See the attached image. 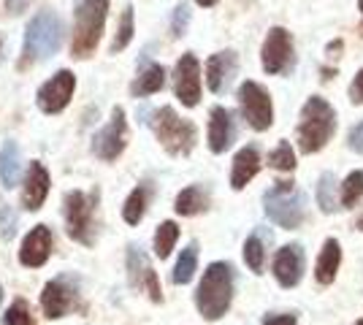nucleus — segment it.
<instances>
[{"mask_svg": "<svg viewBox=\"0 0 363 325\" xmlns=\"http://www.w3.org/2000/svg\"><path fill=\"white\" fill-rule=\"evenodd\" d=\"M62 44V25L60 16L55 11H38L30 19L28 30H25V44H22V57H19V68H30L38 60H46L49 55H55Z\"/></svg>", "mask_w": 363, "mask_h": 325, "instance_id": "f257e3e1", "label": "nucleus"}, {"mask_svg": "<svg viewBox=\"0 0 363 325\" xmlns=\"http://www.w3.org/2000/svg\"><path fill=\"white\" fill-rule=\"evenodd\" d=\"M108 0H76L74 8V38H71V55L76 60H87L106 25Z\"/></svg>", "mask_w": 363, "mask_h": 325, "instance_id": "f03ea898", "label": "nucleus"}, {"mask_svg": "<svg viewBox=\"0 0 363 325\" xmlns=\"http://www.w3.org/2000/svg\"><path fill=\"white\" fill-rule=\"evenodd\" d=\"M233 298V268L228 263H212L198 285L196 304L206 320H220Z\"/></svg>", "mask_w": 363, "mask_h": 325, "instance_id": "7ed1b4c3", "label": "nucleus"}, {"mask_svg": "<svg viewBox=\"0 0 363 325\" xmlns=\"http://www.w3.org/2000/svg\"><path fill=\"white\" fill-rule=\"evenodd\" d=\"M336 130V114L323 98H309L301 108V120H298V147L303 155L320 152Z\"/></svg>", "mask_w": 363, "mask_h": 325, "instance_id": "20e7f679", "label": "nucleus"}, {"mask_svg": "<svg viewBox=\"0 0 363 325\" xmlns=\"http://www.w3.org/2000/svg\"><path fill=\"white\" fill-rule=\"evenodd\" d=\"M263 203H266V215L285 231L301 228V222L306 219V198L293 182H277L263 195Z\"/></svg>", "mask_w": 363, "mask_h": 325, "instance_id": "39448f33", "label": "nucleus"}, {"mask_svg": "<svg viewBox=\"0 0 363 325\" xmlns=\"http://www.w3.org/2000/svg\"><path fill=\"white\" fill-rule=\"evenodd\" d=\"M152 127H155L160 144L166 147L168 155H187L193 149V144H196V127L179 120V114L171 106H163L160 111H155Z\"/></svg>", "mask_w": 363, "mask_h": 325, "instance_id": "423d86ee", "label": "nucleus"}, {"mask_svg": "<svg viewBox=\"0 0 363 325\" xmlns=\"http://www.w3.org/2000/svg\"><path fill=\"white\" fill-rule=\"evenodd\" d=\"M95 201L98 193H82L74 190L65 195V225H68V236L79 241V244H92V212H95Z\"/></svg>", "mask_w": 363, "mask_h": 325, "instance_id": "0eeeda50", "label": "nucleus"}, {"mask_svg": "<svg viewBox=\"0 0 363 325\" xmlns=\"http://www.w3.org/2000/svg\"><path fill=\"white\" fill-rule=\"evenodd\" d=\"M239 106H242L244 120L252 130H269L274 122V106L269 93L257 81H244L239 87Z\"/></svg>", "mask_w": 363, "mask_h": 325, "instance_id": "6e6552de", "label": "nucleus"}, {"mask_svg": "<svg viewBox=\"0 0 363 325\" xmlns=\"http://www.w3.org/2000/svg\"><path fill=\"white\" fill-rule=\"evenodd\" d=\"M76 282L71 277H57L52 279L41 293V307H44V314L49 320H60L68 312L76 307Z\"/></svg>", "mask_w": 363, "mask_h": 325, "instance_id": "1a4fd4ad", "label": "nucleus"}, {"mask_svg": "<svg viewBox=\"0 0 363 325\" xmlns=\"http://www.w3.org/2000/svg\"><path fill=\"white\" fill-rule=\"evenodd\" d=\"M263 68L266 74H285L293 65V38L285 28H272L263 44Z\"/></svg>", "mask_w": 363, "mask_h": 325, "instance_id": "9d476101", "label": "nucleus"}, {"mask_svg": "<svg viewBox=\"0 0 363 325\" xmlns=\"http://www.w3.org/2000/svg\"><path fill=\"white\" fill-rule=\"evenodd\" d=\"M74 87H76L74 74H71V71H57L49 81L41 84V90H38V95H35L38 108L46 111V114H57V111H62V108L68 106L71 95H74Z\"/></svg>", "mask_w": 363, "mask_h": 325, "instance_id": "9b49d317", "label": "nucleus"}, {"mask_svg": "<svg viewBox=\"0 0 363 325\" xmlns=\"http://www.w3.org/2000/svg\"><path fill=\"white\" fill-rule=\"evenodd\" d=\"M125 136H128V125H125V111L120 106L111 111L108 125L95 136L92 149L101 160H117L125 149Z\"/></svg>", "mask_w": 363, "mask_h": 325, "instance_id": "f8f14e48", "label": "nucleus"}, {"mask_svg": "<svg viewBox=\"0 0 363 325\" xmlns=\"http://www.w3.org/2000/svg\"><path fill=\"white\" fill-rule=\"evenodd\" d=\"M174 90L184 106H198L201 101V68H198L196 55H182L174 74Z\"/></svg>", "mask_w": 363, "mask_h": 325, "instance_id": "ddd939ff", "label": "nucleus"}, {"mask_svg": "<svg viewBox=\"0 0 363 325\" xmlns=\"http://www.w3.org/2000/svg\"><path fill=\"white\" fill-rule=\"evenodd\" d=\"M128 277H130V285L144 290L152 301H163V290H160V282H157V274L150 266L147 255L138 247H128Z\"/></svg>", "mask_w": 363, "mask_h": 325, "instance_id": "4468645a", "label": "nucleus"}, {"mask_svg": "<svg viewBox=\"0 0 363 325\" xmlns=\"http://www.w3.org/2000/svg\"><path fill=\"white\" fill-rule=\"evenodd\" d=\"M303 263H306L303 249L298 244H288L274 255V277L282 287H296L303 277Z\"/></svg>", "mask_w": 363, "mask_h": 325, "instance_id": "2eb2a0df", "label": "nucleus"}, {"mask_svg": "<svg viewBox=\"0 0 363 325\" xmlns=\"http://www.w3.org/2000/svg\"><path fill=\"white\" fill-rule=\"evenodd\" d=\"M52 252V231L46 225H35L25 241H22V249H19V263L28 266V268H38V266L46 263Z\"/></svg>", "mask_w": 363, "mask_h": 325, "instance_id": "dca6fc26", "label": "nucleus"}, {"mask_svg": "<svg viewBox=\"0 0 363 325\" xmlns=\"http://www.w3.org/2000/svg\"><path fill=\"white\" fill-rule=\"evenodd\" d=\"M233 136H236V127H233L230 111L223 106H214L209 114V149L214 155H223L233 144Z\"/></svg>", "mask_w": 363, "mask_h": 325, "instance_id": "f3484780", "label": "nucleus"}, {"mask_svg": "<svg viewBox=\"0 0 363 325\" xmlns=\"http://www.w3.org/2000/svg\"><path fill=\"white\" fill-rule=\"evenodd\" d=\"M46 193H49V173L41 163L33 160L28 176H25V193H22V206L28 212H38L46 201Z\"/></svg>", "mask_w": 363, "mask_h": 325, "instance_id": "a211bd4d", "label": "nucleus"}, {"mask_svg": "<svg viewBox=\"0 0 363 325\" xmlns=\"http://www.w3.org/2000/svg\"><path fill=\"white\" fill-rule=\"evenodd\" d=\"M236 74V55L233 52H220L212 55L206 62V84L212 93H223L228 87V81Z\"/></svg>", "mask_w": 363, "mask_h": 325, "instance_id": "6ab92c4d", "label": "nucleus"}, {"mask_svg": "<svg viewBox=\"0 0 363 325\" xmlns=\"http://www.w3.org/2000/svg\"><path fill=\"white\" fill-rule=\"evenodd\" d=\"M260 171V155H257L255 147H244L233 157V171H230V187L233 190H242L252 176Z\"/></svg>", "mask_w": 363, "mask_h": 325, "instance_id": "aec40b11", "label": "nucleus"}, {"mask_svg": "<svg viewBox=\"0 0 363 325\" xmlns=\"http://www.w3.org/2000/svg\"><path fill=\"white\" fill-rule=\"evenodd\" d=\"M339 263H342V247L336 239H328L323 244V252L318 258V266H315V279L320 285H331L336 279V271H339Z\"/></svg>", "mask_w": 363, "mask_h": 325, "instance_id": "412c9836", "label": "nucleus"}, {"mask_svg": "<svg viewBox=\"0 0 363 325\" xmlns=\"http://www.w3.org/2000/svg\"><path fill=\"white\" fill-rule=\"evenodd\" d=\"M19 147H16V141H6L3 147H0V182L6 190H11L16 187L19 182Z\"/></svg>", "mask_w": 363, "mask_h": 325, "instance_id": "4be33fe9", "label": "nucleus"}, {"mask_svg": "<svg viewBox=\"0 0 363 325\" xmlns=\"http://www.w3.org/2000/svg\"><path fill=\"white\" fill-rule=\"evenodd\" d=\"M150 193H152L150 185H138L136 190L128 195L125 209H122V217H125L128 225H138V222H141V217L147 212V203H150Z\"/></svg>", "mask_w": 363, "mask_h": 325, "instance_id": "5701e85b", "label": "nucleus"}, {"mask_svg": "<svg viewBox=\"0 0 363 325\" xmlns=\"http://www.w3.org/2000/svg\"><path fill=\"white\" fill-rule=\"evenodd\" d=\"M209 206V198H206V193L201 190V187H187V190H182L179 195H177V215L182 217H193L198 212H203Z\"/></svg>", "mask_w": 363, "mask_h": 325, "instance_id": "b1692460", "label": "nucleus"}, {"mask_svg": "<svg viewBox=\"0 0 363 325\" xmlns=\"http://www.w3.org/2000/svg\"><path fill=\"white\" fill-rule=\"evenodd\" d=\"M166 84V71H163V65H147L144 71H141V76L133 81V95L141 98V95H152L157 93L160 87Z\"/></svg>", "mask_w": 363, "mask_h": 325, "instance_id": "393cba45", "label": "nucleus"}, {"mask_svg": "<svg viewBox=\"0 0 363 325\" xmlns=\"http://www.w3.org/2000/svg\"><path fill=\"white\" fill-rule=\"evenodd\" d=\"M196 266H198V244H187V249H182L179 261H177V268H174V282L177 285H187L193 274H196Z\"/></svg>", "mask_w": 363, "mask_h": 325, "instance_id": "a878e982", "label": "nucleus"}, {"mask_svg": "<svg viewBox=\"0 0 363 325\" xmlns=\"http://www.w3.org/2000/svg\"><path fill=\"white\" fill-rule=\"evenodd\" d=\"M318 206L325 215H333L339 209V193H336V179L333 173H323L318 182Z\"/></svg>", "mask_w": 363, "mask_h": 325, "instance_id": "bb28decb", "label": "nucleus"}, {"mask_svg": "<svg viewBox=\"0 0 363 325\" xmlns=\"http://www.w3.org/2000/svg\"><path fill=\"white\" fill-rule=\"evenodd\" d=\"M177 239H179V228H177V222H171L166 219L157 233H155V255L160 258V261H166L168 255H171V249L177 244Z\"/></svg>", "mask_w": 363, "mask_h": 325, "instance_id": "cd10ccee", "label": "nucleus"}, {"mask_svg": "<svg viewBox=\"0 0 363 325\" xmlns=\"http://www.w3.org/2000/svg\"><path fill=\"white\" fill-rule=\"evenodd\" d=\"M244 261H247V266H250L255 274H263L266 249H263V241H260V236H257V233H252V236L244 241Z\"/></svg>", "mask_w": 363, "mask_h": 325, "instance_id": "c85d7f7f", "label": "nucleus"}, {"mask_svg": "<svg viewBox=\"0 0 363 325\" xmlns=\"http://www.w3.org/2000/svg\"><path fill=\"white\" fill-rule=\"evenodd\" d=\"M363 195V171H352L347 179H345V185H342V206L350 209V206H355V203L361 201Z\"/></svg>", "mask_w": 363, "mask_h": 325, "instance_id": "c756f323", "label": "nucleus"}, {"mask_svg": "<svg viewBox=\"0 0 363 325\" xmlns=\"http://www.w3.org/2000/svg\"><path fill=\"white\" fill-rule=\"evenodd\" d=\"M130 38H133V8L128 6L125 11H122V19H120V28H117V35H114V44H111V52H122V49L130 44Z\"/></svg>", "mask_w": 363, "mask_h": 325, "instance_id": "7c9ffc66", "label": "nucleus"}, {"mask_svg": "<svg viewBox=\"0 0 363 325\" xmlns=\"http://www.w3.org/2000/svg\"><path fill=\"white\" fill-rule=\"evenodd\" d=\"M269 166L277 169V171H293L296 169V155H293L290 141H282L277 149H272V155H269Z\"/></svg>", "mask_w": 363, "mask_h": 325, "instance_id": "2f4dec72", "label": "nucleus"}, {"mask_svg": "<svg viewBox=\"0 0 363 325\" xmlns=\"http://www.w3.org/2000/svg\"><path fill=\"white\" fill-rule=\"evenodd\" d=\"M6 325H33L30 320V307L19 298V301H14L11 307H9V312H6Z\"/></svg>", "mask_w": 363, "mask_h": 325, "instance_id": "473e14b6", "label": "nucleus"}, {"mask_svg": "<svg viewBox=\"0 0 363 325\" xmlns=\"http://www.w3.org/2000/svg\"><path fill=\"white\" fill-rule=\"evenodd\" d=\"M187 22H190V8H187V3H182V6H177L174 8V22H171V33L179 38V35H184V30H187Z\"/></svg>", "mask_w": 363, "mask_h": 325, "instance_id": "72a5a7b5", "label": "nucleus"}, {"mask_svg": "<svg viewBox=\"0 0 363 325\" xmlns=\"http://www.w3.org/2000/svg\"><path fill=\"white\" fill-rule=\"evenodd\" d=\"M14 233H16V215L9 206H3V209H0V236L11 239Z\"/></svg>", "mask_w": 363, "mask_h": 325, "instance_id": "f704fd0d", "label": "nucleus"}, {"mask_svg": "<svg viewBox=\"0 0 363 325\" xmlns=\"http://www.w3.org/2000/svg\"><path fill=\"white\" fill-rule=\"evenodd\" d=\"M350 101L358 106V103H363V68L355 74V79H352V84H350Z\"/></svg>", "mask_w": 363, "mask_h": 325, "instance_id": "c9c22d12", "label": "nucleus"}, {"mask_svg": "<svg viewBox=\"0 0 363 325\" xmlns=\"http://www.w3.org/2000/svg\"><path fill=\"white\" fill-rule=\"evenodd\" d=\"M347 144H350V149H352V152H363V120L350 130Z\"/></svg>", "mask_w": 363, "mask_h": 325, "instance_id": "e433bc0d", "label": "nucleus"}, {"mask_svg": "<svg viewBox=\"0 0 363 325\" xmlns=\"http://www.w3.org/2000/svg\"><path fill=\"white\" fill-rule=\"evenodd\" d=\"M263 325H296V314H269Z\"/></svg>", "mask_w": 363, "mask_h": 325, "instance_id": "4c0bfd02", "label": "nucleus"}, {"mask_svg": "<svg viewBox=\"0 0 363 325\" xmlns=\"http://www.w3.org/2000/svg\"><path fill=\"white\" fill-rule=\"evenodd\" d=\"M30 6V0H6V11L9 14H22Z\"/></svg>", "mask_w": 363, "mask_h": 325, "instance_id": "58836bf2", "label": "nucleus"}, {"mask_svg": "<svg viewBox=\"0 0 363 325\" xmlns=\"http://www.w3.org/2000/svg\"><path fill=\"white\" fill-rule=\"evenodd\" d=\"M333 52H342V41H331V44H328V55H331V57H336Z\"/></svg>", "mask_w": 363, "mask_h": 325, "instance_id": "ea45409f", "label": "nucleus"}, {"mask_svg": "<svg viewBox=\"0 0 363 325\" xmlns=\"http://www.w3.org/2000/svg\"><path fill=\"white\" fill-rule=\"evenodd\" d=\"M198 6H206V8H209V6H214V3H217V0H196Z\"/></svg>", "mask_w": 363, "mask_h": 325, "instance_id": "a19ab883", "label": "nucleus"}, {"mask_svg": "<svg viewBox=\"0 0 363 325\" xmlns=\"http://www.w3.org/2000/svg\"><path fill=\"white\" fill-rule=\"evenodd\" d=\"M358 231H363V217L358 219Z\"/></svg>", "mask_w": 363, "mask_h": 325, "instance_id": "79ce46f5", "label": "nucleus"}, {"mask_svg": "<svg viewBox=\"0 0 363 325\" xmlns=\"http://www.w3.org/2000/svg\"><path fill=\"white\" fill-rule=\"evenodd\" d=\"M358 6H361V11H363V0H358Z\"/></svg>", "mask_w": 363, "mask_h": 325, "instance_id": "37998d69", "label": "nucleus"}, {"mask_svg": "<svg viewBox=\"0 0 363 325\" xmlns=\"http://www.w3.org/2000/svg\"><path fill=\"white\" fill-rule=\"evenodd\" d=\"M0 301H3V287H0Z\"/></svg>", "mask_w": 363, "mask_h": 325, "instance_id": "c03bdc74", "label": "nucleus"}, {"mask_svg": "<svg viewBox=\"0 0 363 325\" xmlns=\"http://www.w3.org/2000/svg\"><path fill=\"white\" fill-rule=\"evenodd\" d=\"M355 325H363V320H358V323H355Z\"/></svg>", "mask_w": 363, "mask_h": 325, "instance_id": "a18cd8bd", "label": "nucleus"}]
</instances>
